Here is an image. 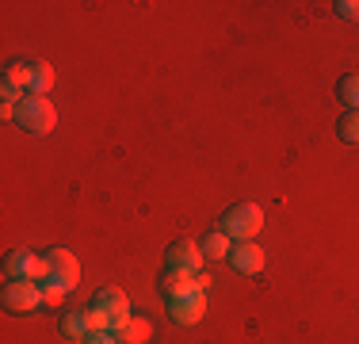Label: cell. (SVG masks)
<instances>
[{"label": "cell", "instance_id": "obj_1", "mask_svg": "<svg viewBox=\"0 0 359 344\" xmlns=\"http://www.w3.org/2000/svg\"><path fill=\"white\" fill-rule=\"evenodd\" d=\"M50 84H54V69L46 62H39V58H15V62L4 65L0 92H4V103L15 107L23 96H46Z\"/></svg>", "mask_w": 359, "mask_h": 344}, {"label": "cell", "instance_id": "obj_2", "mask_svg": "<svg viewBox=\"0 0 359 344\" xmlns=\"http://www.w3.org/2000/svg\"><path fill=\"white\" fill-rule=\"evenodd\" d=\"M222 234L229 241H252L264 230V211L256 203H233L226 214H222Z\"/></svg>", "mask_w": 359, "mask_h": 344}, {"label": "cell", "instance_id": "obj_3", "mask_svg": "<svg viewBox=\"0 0 359 344\" xmlns=\"http://www.w3.org/2000/svg\"><path fill=\"white\" fill-rule=\"evenodd\" d=\"M15 123L27 134H50L57 126V111L46 96H23L15 103Z\"/></svg>", "mask_w": 359, "mask_h": 344}, {"label": "cell", "instance_id": "obj_4", "mask_svg": "<svg viewBox=\"0 0 359 344\" xmlns=\"http://www.w3.org/2000/svg\"><path fill=\"white\" fill-rule=\"evenodd\" d=\"M81 283V264L69 249H50L46 253V275H42V287H57V291H69Z\"/></svg>", "mask_w": 359, "mask_h": 344}, {"label": "cell", "instance_id": "obj_5", "mask_svg": "<svg viewBox=\"0 0 359 344\" xmlns=\"http://www.w3.org/2000/svg\"><path fill=\"white\" fill-rule=\"evenodd\" d=\"M8 314H35V310L46 303L42 298V283H23V279H8L4 295H0Z\"/></svg>", "mask_w": 359, "mask_h": 344}, {"label": "cell", "instance_id": "obj_6", "mask_svg": "<svg viewBox=\"0 0 359 344\" xmlns=\"http://www.w3.org/2000/svg\"><path fill=\"white\" fill-rule=\"evenodd\" d=\"M42 275H46V256H35V253H27V249H15V253H8V260H4V279L42 283Z\"/></svg>", "mask_w": 359, "mask_h": 344}, {"label": "cell", "instance_id": "obj_7", "mask_svg": "<svg viewBox=\"0 0 359 344\" xmlns=\"http://www.w3.org/2000/svg\"><path fill=\"white\" fill-rule=\"evenodd\" d=\"M92 310H100V314L111 322V329H118L123 322H130V298H126L123 287H100L96 298H92Z\"/></svg>", "mask_w": 359, "mask_h": 344}, {"label": "cell", "instance_id": "obj_8", "mask_svg": "<svg viewBox=\"0 0 359 344\" xmlns=\"http://www.w3.org/2000/svg\"><path fill=\"white\" fill-rule=\"evenodd\" d=\"M168 306V317L176 325H195L203 314H207V291H187V295H172L165 298Z\"/></svg>", "mask_w": 359, "mask_h": 344}, {"label": "cell", "instance_id": "obj_9", "mask_svg": "<svg viewBox=\"0 0 359 344\" xmlns=\"http://www.w3.org/2000/svg\"><path fill=\"white\" fill-rule=\"evenodd\" d=\"M165 268L199 275V268H203V249L195 245V241H187V237L172 241V245H168V256H165Z\"/></svg>", "mask_w": 359, "mask_h": 344}, {"label": "cell", "instance_id": "obj_10", "mask_svg": "<svg viewBox=\"0 0 359 344\" xmlns=\"http://www.w3.org/2000/svg\"><path fill=\"white\" fill-rule=\"evenodd\" d=\"M229 268L233 272H241V275H256L264 268V249L260 245H252V241H237L233 249H229Z\"/></svg>", "mask_w": 359, "mask_h": 344}, {"label": "cell", "instance_id": "obj_11", "mask_svg": "<svg viewBox=\"0 0 359 344\" xmlns=\"http://www.w3.org/2000/svg\"><path fill=\"white\" fill-rule=\"evenodd\" d=\"M157 287H161V295H165V298H172V295H187V291H203L195 275H187V272H172V268L161 272V283H157Z\"/></svg>", "mask_w": 359, "mask_h": 344}, {"label": "cell", "instance_id": "obj_12", "mask_svg": "<svg viewBox=\"0 0 359 344\" xmlns=\"http://www.w3.org/2000/svg\"><path fill=\"white\" fill-rule=\"evenodd\" d=\"M111 333H115L118 344H145L153 337V325L145 322V317H130V322H123L118 329H111Z\"/></svg>", "mask_w": 359, "mask_h": 344}, {"label": "cell", "instance_id": "obj_13", "mask_svg": "<svg viewBox=\"0 0 359 344\" xmlns=\"http://www.w3.org/2000/svg\"><path fill=\"white\" fill-rule=\"evenodd\" d=\"M92 333V314L88 310H69V314L62 317V337H69V340H84Z\"/></svg>", "mask_w": 359, "mask_h": 344}, {"label": "cell", "instance_id": "obj_14", "mask_svg": "<svg viewBox=\"0 0 359 344\" xmlns=\"http://www.w3.org/2000/svg\"><path fill=\"white\" fill-rule=\"evenodd\" d=\"M199 249H203V256H207V260H226L229 249H233V241H229V237L218 230V234H207V237H203Z\"/></svg>", "mask_w": 359, "mask_h": 344}, {"label": "cell", "instance_id": "obj_15", "mask_svg": "<svg viewBox=\"0 0 359 344\" xmlns=\"http://www.w3.org/2000/svg\"><path fill=\"white\" fill-rule=\"evenodd\" d=\"M337 96L344 100V107H348V111H359V73H348L344 81H340Z\"/></svg>", "mask_w": 359, "mask_h": 344}, {"label": "cell", "instance_id": "obj_16", "mask_svg": "<svg viewBox=\"0 0 359 344\" xmlns=\"http://www.w3.org/2000/svg\"><path fill=\"white\" fill-rule=\"evenodd\" d=\"M337 134L344 138L348 145H359V111H344V115H340Z\"/></svg>", "mask_w": 359, "mask_h": 344}, {"label": "cell", "instance_id": "obj_17", "mask_svg": "<svg viewBox=\"0 0 359 344\" xmlns=\"http://www.w3.org/2000/svg\"><path fill=\"white\" fill-rule=\"evenodd\" d=\"M332 12H337L340 20H359V0H337Z\"/></svg>", "mask_w": 359, "mask_h": 344}, {"label": "cell", "instance_id": "obj_18", "mask_svg": "<svg viewBox=\"0 0 359 344\" xmlns=\"http://www.w3.org/2000/svg\"><path fill=\"white\" fill-rule=\"evenodd\" d=\"M81 344H118V340H115V333H111V329H104V333H88Z\"/></svg>", "mask_w": 359, "mask_h": 344}, {"label": "cell", "instance_id": "obj_19", "mask_svg": "<svg viewBox=\"0 0 359 344\" xmlns=\"http://www.w3.org/2000/svg\"><path fill=\"white\" fill-rule=\"evenodd\" d=\"M42 298H46V306H57L65 298V291H57V287H42Z\"/></svg>", "mask_w": 359, "mask_h": 344}]
</instances>
